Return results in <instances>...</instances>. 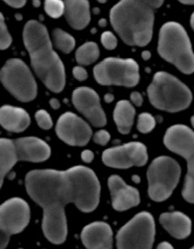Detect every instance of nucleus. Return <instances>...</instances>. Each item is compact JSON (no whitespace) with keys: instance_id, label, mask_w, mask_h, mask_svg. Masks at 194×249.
Returning a JSON list of instances; mask_svg holds the SVG:
<instances>
[{"instance_id":"a18cd8bd","label":"nucleus","mask_w":194,"mask_h":249,"mask_svg":"<svg viewBox=\"0 0 194 249\" xmlns=\"http://www.w3.org/2000/svg\"><path fill=\"white\" fill-rule=\"evenodd\" d=\"M191 249H194V247H193V248H192Z\"/></svg>"},{"instance_id":"f8f14e48","label":"nucleus","mask_w":194,"mask_h":249,"mask_svg":"<svg viewBox=\"0 0 194 249\" xmlns=\"http://www.w3.org/2000/svg\"><path fill=\"white\" fill-rule=\"evenodd\" d=\"M102 160L106 166L119 169L144 166L148 162L147 147L139 142L114 146L105 150Z\"/></svg>"},{"instance_id":"393cba45","label":"nucleus","mask_w":194,"mask_h":249,"mask_svg":"<svg viewBox=\"0 0 194 249\" xmlns=\"http://www.w3.org/2000/svg\"><path fill=\"white\" fill-rule=\"evenodd\" d=\"M45 10L49 17L53 18H58L65 12V2L60 0L45 1Z\"/></svg>"},{"instance_id":"6e6552de","label":"nucleus","mask_w":194,"mask_h":249,"mask_svg":"<svg viewBox=\"0 0 194 249\" xmlns=\"http://www.w3.org/2000/svg\"><path fill=\"white\" fill-rule=\"evenodd\" d=\"M97 83L102 86H123L132 88L139 81V65L131 58L108 57L93 69Z\"/></svg>"},{"instance_id":"412c9836","label":"nucleus","mask_w":194,"mask_h":249,"mask_svg":"<svg viewBox=\"0 0 194 249\" xmlns=\"http://www.w3.org/2000/svg\"><path fill=\"white\" fill-rule=\"evenodd\" d=\"M19 161L14 140L1 139L0 140V178L1 187L6 175L13 168Z\"/></svg>"},{"instance_id":"79ce46f5","label":"nucleus","mask_w":194,"mask_h":249,"mask_svg":"<svg viewBox=\"0 0 194 249\" xmlns=\"http://www.w3.org/2000/svg\"><path fill=\"white\" fill-rule=\"evenodd\" d=\"M191 25H192V28L194 30V12L192 15V18H191Z\"/></svg>"},{"instance_id":"a211bd4d","label":"nucleus","mask_w":194,"mask_h":249,"mask_svg":"<svg viewBox=\"0 0 194 249\" xmlns=\"http://www.w3.org/2000/svg\"><path fill=\"white\" fill-rule=\"evenodd\" d=\"M159 223L164 229L177 239L188 237L192 232V221L181 212H168L159 216Z\"/></svg>"},{"instance_id":"cd10ccee","label":"nucleus","mask_w":194,"mask_h":249,"mask_svg":"<svg viewBox=\"0 0 194 249\" xmlns=\"http://www.w3.org/2000/svg\"><path fill=\"white\" fill-rule=\"evenodd\" d=\"M36 121L38 124L39 125V127L44 129V130H48L50 129L53 125V122L51 117L49 116V113L46 110H39L35 115Z\"/></svg>"},{"instance_id":"4be33fe9","label":"nucleus","mask_w":194,"mask_h":249,"mask_svg":"<svg viewBox=\"0 0 194 249\" xmlns=\"http://www.w3.org/2000/svg\"><path fill=\"white\" fill-rule=\"evenodd\" d=\"M135 108L129 101L121 100L116 105L113 118L119 133L126 135L132 129L135 118Z\"/></svg>"},{"instance_id":"dca6fc26","label":"nucleus","mask_w":194,"mask_h":249,"mask_svg":"<svg viewBox=\"0 0 194 249\" xmlns=\"http://www.w3.org/2000/svg\"><path fill=\"white\" fill-rule=\"evenodd\" d=\"M19 160L39 163L49 160L51 154L49 145L42 139L28 137L14 140Z\"/></svg>"},{"instance_id":"c756f323","label":"nucleus","mask_w":194,"mask_h":249,"mask_svg":"<svg viewBox=\"0 0 194 249\" xmlns=\"http://www.w3.org/2000/svg\"><path fill=\"white\" fill-rule=\"evenodd\" d=\"M111 139V136L109 134V132L106 130H99V131L96 132L94 135L93 140L94 142L97 144V145H105L109 143Z\"/></svg>"},{"instance_id":"e433bc0d","label":"nucleus","mask_w":194,"mask_h":249,"mask_svg":"<svg viewBox=\"0 0 194 249\" xmlns=\"http://www.w3.org/2000/svg\"><path fill=\"white\" fill-rule=\"evenodd\" d=\"M104 100L106 103H111L114 100V96L112 94H106L104 97Z\"/></svg>"},{"instance_id":"0eeeda50","label":"nucleus","mask_w":194,"mask_h":249,"mask_svg":"<svg viewBox=\"0 0 194 249\" xmlns=\"http://www.w3.org/2000/svg\"><path fill=\"white\" fill-rule=\"evenodd\" d=\"M180 166L176 160L162 156L153 160L148 169V193L153 201L168 199L177 187L180 177Z\"/></svg>"},{"instance_id":"37998d69","label":"nucleus","mask_w":194,"mask_h":249,"mask_svg":"<svg viewBox=\"0 0 194 249\" xmlns=\"http://www.w3.org/2000/svg\"><path fill=\"white\" fill-rule=\"evenodd\" d=\"M33 4L35 7H39L40 6V2L39 1H33Z\"/></svg>"},{"instance_id":"ddd939ff","label":"nucleus","mask_w":194,"mask_h":249,"mask_svg":"<svg viewBox=\"0 0 194 249\" xmlns=\"http://www.w3.org/2000/svg\"><path fill=\"white\" fill-rule=\"evenodd\" d=\"M56 133L63 142L74 146L87 145L92 136L90 124L71 112L63 114L58 120Z\"/></svg>"},{"instance_id":"58836bf2","label":"nucleus","mask_w":194,"mask_h":249,"mask_svg":"<svg viewBox=\"0 0 194 249\" xmlns=\"http://www.w3.org/2000/svg\"><path fill=\"white\" fill-rule=\"evenodd\" d=\"M180 2L182 3V4H184V5H194V0H187V1L182 0V1H180Z\"/></svg>"},{"instance_id":"a19ab883","label":"nucleus","mask_w":194,"mask_h":249,"mask_svg":"<svg viewBox=\"0 0 194 249\" xmlns=\"http://www.w3.org/2000/svg\"><path fill=\"white\" fill-rule=\"evenodd\" d=\"M132 179H133V181H134L135 183H139V181H140V179H139V178L138 177V176H133Z\"/></svg>"},{"instance_id":"7ed1b4c3","label":"nucleus","mask_w":194,"mask_h":249,"mask_svg":"<svg viewBox=\"0 0 194 249\" xmlns=\"http://www.w3.org/2000/svg\"><path fill=\"white\" fill-rule=\"evenodd\" d=\"M162 4L157 0L120 1L111 8V25L127 45L144 47L153 37L155 9Z\"/></svg>"},{"instance_id":"6ab92c4d","label":"nucleus","mask_w":194,"mask_h":249,"mask_svg":"<svg viewBox=\"0 0 194 249\" xmlns=\"http://www.w3.org/2000/svg\"><path fill=\"white\" fill-rule=\"evenodd\" d=\"M0 123L7 131L19 133L28 128L30 118L23 108L6 105L0 109Z\"/></svg>"},{"instance_id":"4c0bfd02","label":"nucleus","mask_w":194,"mask_h":249,"mask_svg":"<svg viewBox=\"0 0 194 249\" xmlns=\"http://www.w3.org/2000/svg\"><path fill=\"white\" fill-rule=\"evenodd\" d=\"M141 56H142V58H143L144 60H149V59L151 58V56H152V54H151L150 51H147V50H146V51L142 52Z\"/></svg>"},{"instance_id":"72a5a7b5","label":"nucleus","mask_w":194,"mask_h":249,"mask_svg":"<svg viewBox=\"0 0 194 249\" xmlns=\"http://www.w3.org/2000/svg\"><path fill=\"white\" fill-rule=\"evenodd\" d=\"M5 2L7 3L8 6L14 7V8H20V7H24L27 3L25 0H23V1L22 0H15V1L8 0V1H5Z\"/></svg>"},{"instance_id":"f704fd0d","label":"nucleus","mask_w":194,"mask_h":249,"mask_svg":"<svg viewBox=\"0 0 194 249\" xmlns=\"http://www.w3.org/2000/svg\"><path fill=\"white\" fill-rule=\"evenodd\" d=\"M49 104H50L51 107H52L53 109H58V108L60 107V103H59V101H58L57 98H52V99H50Z\"/></svg>"},{"instance_id":"9d476101","label":"nucleus","mask_w":194,"mask_h":249,"mask_svg":"<svg viewBox=\"0 0 194 249\" xmlns=\"http://www.w3.org/2000/svg\"><path fill=\"white\" fill-rule=\"evenodd\" d=\"M155 237V221L148 212L136 214L118 232V249H152Z\"/></svg>"},{"instance_id":"c85d7f7f","label":"nucleus","mask_w":194,"mask_h":249,"mask_svg":"<svg viewBox=\"0 0 194 249\" xmlns=\"http://www.w3.org/2000/svg\"><path fill=\"white\" fill-rule=\"evenodd\" d=\"M100 38L105 49L109 50L116 49L118 45V40L113 33H111L110 31H105L104 33H102Z\"/></svg>"},{"instance_id":"2f4dec72","label":"nucleus","mask_w":194,"mask_h":249,"mask_svg":"<svg viewBox=\"0 0 194 249\" xmlns=\"http://www.w3.org/2000/svg\"><path fill=\"white\" fill-rule=\"evenodd\" d=\"M131 99H132V103L137 107H140L143 103V98H142L141 94L139 92H136V91L132 92L131 94Z\"/></svg>"},{"instance_id":"c9c22d12","label":"nucleus","mask_w":194,"mask_h":249,"mask_svg":"<svg viewBox=\"0 0 194 249\" xmlns=\"http://www.w3.org/2000/svg\"><path fill=\"white\" fill-rule=\"evenodd\" d=\"M156 249H174V247L168 242H161Z\"/></svg>"},{"instance_id":"bb28decb","label":"nucleus","mask_w":194,"mask_h":249,"mask_svg":"<svg viewBox=\"0 0 194 249\" xmlns=\"http://www.w3.org/2000/svg\"><path fill=\"white\" fill-rule=\"evenodd\" d=\"M12 43V37L8 33L7 26L5 24V19L3 15H0V49L5 50Z\"/></svg>"},{"instance_id":"2eb2a0df","label":"nucleus","mask_w":194,"mask_h":249,"mask_svg":"<svg viewBox=\"0 0 194 249\" xmlns=\"http://www.w3.org/2000/svg\"><path fill=\"white\" fill-rule=\"evenodd\" d=\"M112 207L117 211H125L138 206L140 201L138 189L127 185L120 177L113 175L108 180Z\"/></svg>"},{"instance_id":"f3484780","label":"nucleus","mask_w":194,"mask_h":249,"mask_svg":"<svg viewBox=\"0 0 194 249\" xmlns=\"http://www.w3.org/2000/svg\"><path fill=\"white\" fill-rule=\"evenodd\" d=\"M81 240L87 249H112V230L105 222H94L84 228Z\"/></svg>"},{"instance_id":"ea45409f","label":"nucleus","mask_w":194,"mask_h":249,"mask_svg":"<svg viewBox=\"0 0 194 249\" xmlns=\"http://www.w3.org/2000/svg\"><path fill=\"white\" fill-rule=\"evenodd\" d=\"M98 25L100 26V27H105L106 25H107V21L104 18H102V19H100V20L98 21Z\"/></svg>"},{"instance_id":"aec40b11","label":"nucleus","mask_w":194,"mask_h":249,"mask_svg":"<svg viewBox=\"0 0 194 249\" xmlns=\"http://www.w3.org/2000/svg\"><path fill=\"white\" fill-rule=\"evenodd\" d=\"M65 16L68 23L74 29H83L90 21L89 1L69 0L65 2Z\"/></svg>"},{"instance_id":"20e7f679","label":"nucleus","mask_w":194,"mask_h":249,"mask_svg":"<svg viewBox=\"0 0 194 249\" xmlns=\"http://www.w3.org/2000/svg\"><path fill=\"white\" fill-rule=\"evenodd\" d=\"M158 52L180 72H194V53L192 43L184 28L176 22H168L159 30Z\"/></svg>"},{"instance_id":"1a4fd4ad","label":"nucleus","mask_w":194,"mask_h":249,"mask_svg":"<svg viewBox=\"0 0 194 249\" xmlns=\"http://www.w3.org/2000/svg\"><path fill=\"white\" fill-rule=\"evenodd\" d=\"M1 81L18 100L29 102L35 99L38 87L28 66L19 58L7 60L0 72Z\"/></svg>"},{"instance_id":"a878e982","label":"nucleus","mask_w":194,"mask_h":249,"mask_svg":"<svg viewBox=\"0 0 194 249\" xmlns=\"http://www.w3.org/2000/svg\"><path fill=\"white\" fill-rule=\"evenodd\" d=\"M156 125L155 118L149 113H142L138 118V130L143 134H147L149 132L153 131V128Z\"/></svg>"},{"instance_id":"7c9ffc66","label":"nucleus","mask_w":194,"mask_h":249,"mask_svg":"<svg viewBox=\"0 0 194 249\" xmlns=\"http://www.w3.org/2000/svg\"><path fill=\"white\" fill-rule=\"evenodd\" d=\"M73 76L78 81H84L88 78V72L82 67H75L73 69Z\"/></svg>"},{"instance_id":"9b49d317","label":"nucleus","mask_w":194,"mask_h":249,"mask_svg":"<svg viewBox=\"0 0 194 249\" xmlns=\"http://www.w3.org/2000/svg\"><path fill=\"white\" fill-rule=\"evenodd\" d=\"M30 220L28 203L19 197L10 198L0 208V249H5L12 235L27 228Z\"/></svg>"},{"instance_id":"b1692460","label":"nucleus","mask_w":194,"mask_h":249,"mask_svg":"<svg viewBox=\"0 0 194 249\" xmlns=\"http://www.w3.org/2000/svg\"><path fill=\"white\" fill-rule=\"evenodd\" d=\"M52 36L56 49L62 51L65 54H69L75 48V38L60 28L54 29Z\"/></svg>"},{"instance_id":"473e14b6","label":"nucleus","mask_w":194,"mask_h":249,"mask_svg":"<svg viewBox=\"0 0 194 249\" xmlns=\"http://www.w3.org/2000/svg\"><path fill=\"white\" fill-rule=\"evenodd\" d=\"M81 159L83 160L84 162L86 163H90L92 162V160H94V154L90 150H84L83 152L81 153Z\"/></svg>"},{"instance_id":"4468645a","label":"nucleus","mask_w":194,"mask_h":249,"mask_svg":"<svg viewBox=\"0 0 194 249\" xmlns=\"http://www.w3.org/2000/svg\"><path fill=\"white\" fill-rule=\"evenodd\" d=\"M72 102L77 110L83 114L92 125L101 127L107 123L106 115L99 102V97L94 90L86 87L77 89L72 94Z\"/></svg>"},{"instance_id":"f03ea898","label":"nucleus","mask_w":194,"mask_h":249,"mask_svg":"<svg viewBox=\"0 0 194 249\" xmlns=\"http://www.w3.org/2000/svg\"><path fill=\"white\" fill-rule=\"evenodd\" d=\"M23 39L37 76L50 91L61 92L66 83L65 69L52 49L47 28L38 21H28L24 28Z\"/></svg>"},{"instance_id":"39448f33","label":"nucleus","mask_w":194,"mask_h":249,"mask_svg":"<svg viewBox=\"0 0 194 249\" xmlns=\"http://www.w3.org/2000/svg\"><path fill=\"white\" fill-rule=\"evenodd\" d=\"M148 97L154 107L175 113L192 103L193 95L186 85L166 72H158L148 88Z\"/></svg>"},{"instance_id":"423d86ee","label":"nucleus","mask_w":194,"mask_h":249,"mask_svg":"<svg viewBox=\"0 0 194 249\" xmlns=\"http://www.w3.org/2000/svg\"><path fill=\"white\" fill-rule=\"evenodd\" d=\"M163 142L169 150L187 161L182 196L189 203L194 204V132L184 124H175L167 130Z\"/></svg>"},{"instance_id":"f257e3e1","label":"nucleus","mask_w":194,"mask_h":249,"mask_svg":"<svg viewBox=\"0 0 194 249\" xmlns=\"http://www.w3.org/2000/svg\"><path fill=\"white\" fill-rule=\"evenodd\" d=\"M28 194L43 210L42 230L49 241L62 244L68 235L65 207L74 203L82 212H92L99 203L100 186L95 173L86 166L66 171L33 170L26 176Z\"/></svg>"},{"instance_id":"5701e85b","label":"nucleus","mask_w":194,"mask_h":249,"mask_svg":"<svg viewBox=\"0 0 194 249\" xmlns=\"http://www.w3.org/2000/svg\"><path fill=\"white\" fill-rule=\"evenodd\" d=\"M99 56V49L94 42H87L79 47L76 52V60L81 66H89L97 61Z\"/></svg>"},{"instance_id":"c03bdc74","label":"nucleus","mask_w":194,"mask_h":249,"mask_svg":"<svg viewBox=\"0 0 194 249\" xmlns=\"http://www.w3.org/2000/svg\"><path fill=\"white\" fill-rule=\"evenodd\" d=\"M191 122H192V124H193V126L194 127V117H192V119H191Z\"/></svg>"}]
</instances>
